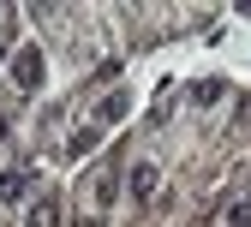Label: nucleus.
<instances>
[{
  "label": "nucleus",
  "mask_w": 251,
  "mask_h": 227,
  "mask_svg": "<svg viewBox=\"0 0 251 227\" xmlns=\"http://www.w3.org/2000/svg\"><path fill=\"white\" fill-rule=\"evenodd\" d=\"M18 84H24V90H36V84H42V54H36V48H24V54H18Z\"/></svg>",
  "instance_id": "nucleus-1"
},
{
  "label": "nucleus",
  "mask_w": 251,
  "mask_h": 227,
  "mask_svg": "<svg viewBox=\"0 0 251 227\" xmlns=\"http://www.w3.org/2000/svg\"><path fill=\"white\" fill-rule=\"evenodd\" d=\"M24 179H30L24 168H12V174H0V198H6V203H18V198H24Z\"/></svg>",
  "instance_id": "nucleus-2"
},
{
  "label": "nucleus",
  "mask_w": 251,
  "mask_h": 227,
  "mask_svg": "<svg viewBox=\"0 0 251 227\" xmlns=\"http://www.w3.org/2000/svg\"><path fill=\"white\" fill-rule=\"evenodd\" d=\"M150 191H155V168L138 161V168H132V198H150Z\"/></svg>",
  "instance_id": "nucleus-3"
},
{
  "label": "nucleus",
  "mask_w": 251,
  "mask_h": 227,
  "mask_svg": "<svg viewBox=\"0 0 251 227\" xmlns=\"http://www.w3.org/2000/svg\"><path fill=\"white\" fill-rule=\"evenodd\" d=\"M54 221H60L54 203H36V209H30V227H54Z\"/></svg>",
  "instance_id": "nucleus-4"
},
{
  "label": "nucleus",
  "mask_w": 251,
  "mask_h": 227,
  "mask_svg": "<svg viewBox=\"0 0 251 227\" xmlns=\"http://www.w3.org/2000/svg\"><path fill=\"white\" fill-rule=\"evenodd\" d=\"M227 221H233V227H251V203H239V209H233Z\"/></svg>",
  "instance_id": "nucleus-5"
},
{
  "label": "nucleus",
  "mask_w": 251,
  "mask_h": 227,
  "mask_svg": "<svg viewBox=\"0 0 251 227\" xmlns=\"http://www.w3.org/2000/svg\"><path fill=\"white\" fill-rule=\"evenodd\" d=\"M0 54H6V42H0Z\"/></svg>",
  "instance_id": "nucleus-6"
}]
</instances>
